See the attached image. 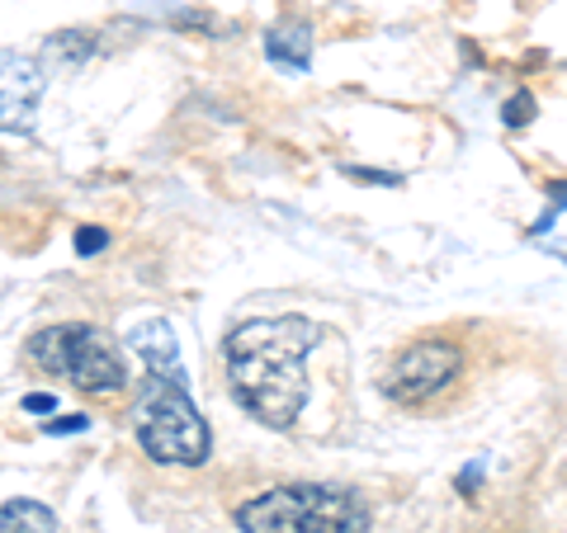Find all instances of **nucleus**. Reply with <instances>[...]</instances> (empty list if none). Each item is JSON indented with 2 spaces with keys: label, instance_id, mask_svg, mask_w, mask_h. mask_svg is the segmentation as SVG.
I'll return each mask as SVG.
<instances>
[{
  "label": "nucleus",
  "instance_id": "nucleus-1",
  "mask_svg": "<svg viewBox=\"0 0 567 533\" xmlns=\"http://www.w3.org/2000/svg\"><path fill=\"white\" fill-rule=\"evenodd\" d=\"M327 341V331L308 316H256L237 326L223 345L227 383L246 416L270 430H289L308 406V354Z\"/></svg>",
  "mask_w": 567,
  "mask_h": 533
},
{
  "label": "nucleus",
  "instance_id": "nucleus-2",
  "mask_svg": "<svg viewBox=\"0 0 567 533\" xmlns=\"http://www.w3.org/2000/svg\"><path fill=\"white\" fill-rule=\"evenodd\" d=\"M128 345L142 359V368H147L133 401V430L142 453L152 463H171V468H204L213 453V435L189 397L175 326L166 316H142V322L128 326Z\"/></svg>",
  "mask_w": 567,
  "mask_h": 533
},
{
  "label": "nucleus",
  "instance_id": "nucleus-3",
  "mask_svg": "<svg viewBox=\"0 0 567 533\" xmlns=\"http://www.w3.org/2000/svg\"><path fill=\"white\" fill-rule=\"evenodd\" d=\"M241 533H369V505L350 487L293 482L237 505Z\"/></svg>",
  "mask_w": 567,
  "mask_h": 533
},
{
  "label": "nucleus",
  "instance_id": "nucleus-4",
  "mask_svg": "<svg viewBox=\"0 0 567 533\" xmlns=\"http://www.w3.org/2000/svg\"><path fill=\"white\" fill-rule=\"evenodd\" d=\"M29 359L91 397H114L128 387V364H123L118 341L91 322H62L39 331L29 341Z\"/></svg>",
  "mask_w": 567,
  "mask_h": 533
},
{
  "label": "nucleus",
  "instance_id": "nucleus-5",
  "mask_svg": "<svg viewBox=\"0 0 567 533\" xmlns=\"http://www.w3.org/2000/svg\"><path fill=\"white\" fill-rule=\"evenodd\" d=\"M458 373H464V349L454 341H435L431 335V341H416L398 354L393 368H388L383 393L398 406H425L445 393V387H454Z\"/></svg>",
  "mask_w": 567,
  "mask_h": 533
},
{
  "label": "nucleus",
  "instance_id": "nucleus-6",
  "mask_svg": "<svg viewBox=\"0 0 567 533\" xmlns=\"http://www.w3.org/2000/svg\"><path fill=\"white\" fill-rule=\"evenodd\" d=\"M43 66L14 48H0V133H24L43 104Z\"/></svg>",
  "mask_w": 567,
  "mask_h": 533
},
{
  "label": "nucleus",
  "instance_id": "nucleus-7",
  "mask_svg": "<svg viewBox=\"0 0 567 533\" xmlns=\"http://www.w3.org/2000/svg\"><path fill=\"white\" fill-rule=\"evenodd\" d=\"M265 58L303 76L312 66V24L308 20H279L270 33H265Z\"/></svg>",
  "mask_w": 567,
  "mask_h": 533
},
{
  "label": "nucleus",
  "instance_id": "nucleus-8",
  "mask_svg": "<svg viewBox=\"0 0 567 533\" xmlns=\"http://www.w3.org/2000/svg\"><path fill=\"white\" fill-rule=\"evenodd\" d=\"M0 533H58V514L39 501H6L0 505Z\"/></svg>",
  "mask_w": 567,
  "mask_h": 533
},
{
  "label": "nucleus",
  "instance_id": "nucleus-9",
  "mask_svg": "<svg viewBox=\"0 0 567 533\" xmlns=\"http://www.w3.org/2000/svg\"><path fill=\"white\" fill-rule=\"evenodd\" d=\"M48 58H58L66 66H81L85 58H95V33H81V29L52 33V39H48Z\"/></svg>",
  "mask_w": 567,
  "mask_h": 533
},
{
  "label": "nucleus",
  "instance_id": "nucleus-10",
  "mask_svg": "<svg viewBox=\"0 0 567 533\" xmlns=\"http://www.w3.org/2000/svg\"><path fill=\"white\" fill-rule=\"evenodd\" d=\"M535 109H539L535 95H529V91H516V100H506V109H502L506 128H525V123L535 118Z\"/></svg>",
  "mask_w": 567,
  "mask_h": 533
},
{
  "label": "nucleus",
  "instance_id": "nucleus-11",
  "mask_svg": "<svg viewBox=\"0 0 567 533\" xmlns=\"http://www.w3.org/2000/svg\"><path fill=\"white\" fill-rule=\"evenodd\" d=\"M110 245V237L100 232V227H81L76 232V255H95V251H104Z\"/></svg>",
  "mask_w": 567,
  "mask_h": 533
},
{
  "label": "nucleus",
  "instance_id": "nucleus-12",
  "mask_svg": "<svg viewBox=\"0 0 567 533\" xmlns=\"http://www.w3.org/2000/svg\"><path fill=\"white\" fill-rule=\"evenodd\" d=\"M85 416H66V420H48V435H76V430H85Z\"/></svg>",
  "mask_w": 567,
  "mask_h": 533
},
{
  "label": "nucleus",
  "instance_id": "nucleus-13",
  "mask_svg": "<svg viewBox=\"0 0 567 533\" xmlns=\"http://www.w3.org/2000/svg\"><path fill=\"white\" fill-rule=\"evenodd\" d=\"M350 180H374V185H398V175H383V170H360V166H346Z\"/></svg>",
  "mask_w": 567,
  "mask_h": 533
},
{
  "label": "nucleus",
  "instance_id": "nucleus-14",
  "mask_svg": "<svg viewBox=\"0 0 567 533\" xmlns=\"http://www.w3.org/2000/svg\"><path fill=\"white\" fill-rule=\"evenodd\" d=\"M52 406H58V401H52V397H43V393L24 397V411H52Z\"/></svg>",
  "mask_w": 567,
  "mask_h": 533
}]
</instances>
